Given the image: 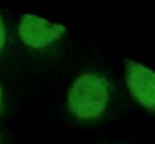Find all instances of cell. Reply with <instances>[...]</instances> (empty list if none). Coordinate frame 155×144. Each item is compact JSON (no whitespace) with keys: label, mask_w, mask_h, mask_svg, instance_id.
I'll list each match as a JSON object with an SVG mask.
<instances>
[{"label":"cell","mask_w":155,"mask_h":144,"mask_svg":"<svg viewBox=\"0 0 155 144\" xmlns=\"http://www.w3.org/2000/svg\"><path fill=\"white\" fill-rule=\"evenodd\" d=\"M108 81L94 73L79 76L68 93V105L74 116L81 120L99 117L109 102Z\"/></svg>","instance_id":"1"},{"label":"cell","mask_w":155,"mask_h":144,"mask_svg":"<svg viewBox=\"0 0 155 144\" xmlns=\"http://www.w3.org/2000/svg\"><path fill=\"white\" fill-rule=\"evenodd\" d=\"M65 28L61 24H54L47 19L35 15L25 13L18 25V33L22 41L33 48H44L58 40Z\"/></svg>","instance_id":"2"},{"label":"cell","mask_w":155,"mask_h":144,"mask_svg":"<svg viewBox=\"0 0 155 144\" xmlns=\"http://www.w3.org/2000/svg\"><path fill=\"white\" fill-rule=\"evenodd\" d=\"M126 82L132 96L145 108L155 109V71L134 61L126 63Z\"/></svg>","instance_id":"3"},{"label":"cell","mask_w":155,"mask_h":144,"mask_svg":"<svg viewBox=\"0 0 155 144\" xmlns=\"http://www.w3.org/2000/svg\"><path fill=\"white\" fill-rule=\"evenodd\" d=\"M5 44H6V30H5V25L0 16V51L4 48Z\"/></svg>","instance_id":"4"},{"label":"cell","mask_w":155,"mask_h":144,"mask_svg":"<svg viewBox=\"0 0 155 144\" xmlns=\"http://www.w3.org/2000/svg\"><path fill=\"white\" fill-rule=\"evenodd\" d=\"M1 100H2V88L0 86V105H1Z\"/></svg>","instance_id":"5"}]
</instances>
